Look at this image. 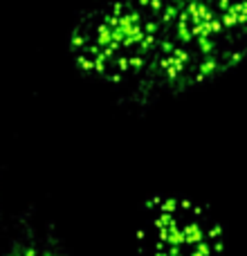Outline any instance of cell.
Segmentation results:
<instances>
[{
  "label": "cell",
  "instance_id": "5b68a950",
  "mask_svg": "<svg viewBox=\"0 0 247 256\" xmlns=\"http://www.w3.org/2000/svg\"><path fill=\"white\" fill-rule=\"evenodd\" d=\"M162 2H171V4H180L182 0H162Z\"/></svg>",
  "mask_w": 247,
  "mask_h": 256
},
{
  "label": "cell",
  "instance_id": "7a4b0ae2",
  "mask_svg": "<svg viewBox=\"0 0 247 256\" xmlns=\"http://www.w3.org/2000/svg\"><path fill=\"white\" fill-rule=\"evenodd\" d=\"M176 7L162 0H104L86 9L68 40L74 68L102 84H137L148 70Z\"/></svg>",
  "mask_w": 247,
  "mask_h": 256
},
{
  "label": "cell",
  "instance_id": "277c9868",
  "mask_svg": "<svg viewBox=\"0 0 247 256\" xmlns=\"http://www.w3.org/2000/svg\"><path fill=\"white\" fill-rule=\"evenodd\" d=\"M4 256H70L66 245L48 227H40L34 218H22L16 236L12 238Z\"/></svg>",
  "mask_w": 247,
  "mask_h": 256
},
{
  "label": "cell",
  "instance_id": "3957f363",
  "mask_svg": "<svg viewBox=\"0 0 247 256\" xmlns=\"http://www.w3.org/2000/svg\"><path fill=\"white\" fill-rule=\"evenodd\" d=\"M137 256H222L225 230L214 212L186 196H153L135 225Z\"/></svg>",
  "mask_w": 247,
  "mask_h": 256
},
{
  "label": "cell",
  "instance_id": "6da1fadb",
  "mask_svg": "<svg viewBox=\"0 0 247 256\" xmlns=\"http://www.w3.org/2000/svg\"><path fill=\"white\" fill-rule=\"evenodd\" d=\"M247 61V0H182L148 70L128 99L137 106L204 86Z\"/></svg>",
  "mask_w": 247,
  "mask_h": 256
}]
</instances>
